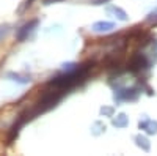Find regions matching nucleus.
<instances>
[{"label":"nucleus","mask_w":157,"mask_h":156,"mask_svg":"<svg viewBox=\"0 0 157 156\" xmlns=\"http://www.w3.org/2000/svg\"><path fill=\"white\" fill-rule=\"evenodd\" d=\"M112 125L115 126V128H126L127 125H129V118H127V115H124V114H120V115H113L112 117Z\"/></svg>","instance_id":"nucleus-8"},{"label":"nucleus","mask_w":157,"mask_h":156,"mask_svg":"<svg viewBox=\"0 0 157 156\" xmlns=\"http://www.w3.org/2000/svg\"><path fill=\"white\" fill-rule=\"evenodd\" d=\"M134 140H135V145H137L138 148H141L143 151H149V148H151V144H149L148 137L141 136V134H137V136L134 137Z\"/></svg>","instance_id":"nucleus-7"},{"label":"nucleus","mask_w":157,"mask_h":156,"mask_svg":"<svg viewBox=\"0 0 157 156\" xmlns=\"http://www.w3.org/2000/svg\"><path fill=\"white\" fill-rule=\"evenodd\" d=\"M58 2H63V0H43L44 5H52V3H58Z\"/></svg>","instance_id":"nucleus-14"},{"label":"nucleus","mask_w":157,"mask_h":156,"mask_svg":"<svg viewBox=\"0 0 157 156\" xmlns=\"http://www.w3.org/2000/svg\"><path fill=\"white\" fill-rule=\"evenodd\" d=\"M107 2H109V0H91V3H93V5H104Z\"/></svg>","instance_id":"nucleus-13"},{"label":"nucleus","mask_w":157,"mask_h":156,"mask_svg":"<svg viewBox=\"0 0 157 156\" xmlns=\"http://www.w3.org/2000/svg\"><path fill=\"white\" fill-rule=\"evenodd\" d=\"M107 11L110 13V14H113L118 21H127L129 19V16H127V13L123 10V8H120V6H115V5H112V6H109L107 8Z\"/></svg>","instance_id":"nucleus-6"},{"label":"nucleus","mask_w":157,"mask_h":156,"mask_svg":"<svg viewBox=\"0 0 157 156\" xmlns=\"http://www.w3.org/2000/svg\"><path fill=\"white\" fill-rule=\"evenodd\" d=\"M115 29V24L113 22H107V21H99V22H94L91 25V30L96 32V33H109Z\"/></svg>","instance_id":"nucleus-5"},{"label":"nucleus","mask_w":157,"mask_h":156,"mask_svg":"<svg viewBox=\"0 0 157 156\" xmlns=\"http://www.w3.org/2000/svg\"><path fill=\"white\" fill-rule=\"evenodd\" d=\"M10 25L8 24H5V25H0V41L3 40V38H6V35L10 33Z\"/></svg>","instance_id":"nucleus-11"},{"label":"nucleus","mask_w":157,"mask_h":156,"mask_svg":"<svg viewBox=\"0 0 157 156\" xmlns=\"http://www.w3.org/2000/svg\"><path fill=\"white\" fill-rule=\"evenodd\" d=\"M146 21H148L149 24H152V25H157V8L152 10L149 14L146 16Z\"/></svg>","instance_id":"nucleus-10"},{"label":"nucleus","mask_w":157,"mask_h":156,"mask_svg":"<svg viewBox=\"0 0 157 156\" xmlns=\"http://www.w3.org/2000/svg\"><path fill=\"white\" fill-rule=\"evenodd\" d=\"M38 27V19H33V21H30V22H27V24H24L22 27L17 30V41H25L27 38L35 32V29Z\"/></svg>","instance_id":"nucleus-3"},{"label":"nucleus","mask_w":157,"mask_h":156,"mask_svg":"<svg viewBox=\"0 0 157 156\" xmlns=\"http://www.w3.org/2000/svg\"><path fill=\"white\" fill-rule=\"evenodd\" d=\"M138 128L141 131H145L146 134H157V122L151 118H145L138 122Z\"/></svg>","instance_id":"nucleus-4"},{"label":"nucleus","mask_w":157,"mask_h":156,"mask_svg":"<svg viewBox=\"0 0 157 156\" xmlns=\"http://www.w3.org/2000/svg\"><path fill=\"white\" fill-rule=\"evenodd\" d=\"M151 66V60L145 52H135L127 63V70L132 73H141Z\"/></svg>","instance_id":"nucleus-1"},{"label":"nucleus","mask_w":157,"mask_h":156,"mask_svg":"<svg viewBox=\"0 0 157 156\" xmlns=\"http://www.w3.org/2000/svg\"><path fill=\"white\" fill-rule=\"evenodd\" d=\"M101 114L104 115V117H113V114H115V109L113 107H105V106H104L102 109H101Z\"/></svg>","instance_id":"nucleus-12"},{"label":"nucleus","mask_w":157,"mask_h":156,"mask_svg":"<svg viewBox=\"0 0 157 156\" xmlns=\"http://www.w3.org/2000/svg\"><path fill=\"white\" fill-rule=\"evenodd\" d=\"M140 95V90L137 87L132 88H118L115 90V101H135Z\"/></svg>","instance_id":"nucleus-2"},{"label":"nucleus","mask_w":157,"mask_h":156,"mask_svg":"<svg viewBox=\"0 0 157 156\" xmlns=\"http://www.w3.org/2000/svg\"><path fill=\"white\" fill-rule=\"evenodd\" d=\"M8 76L13 77V81H16V82H19V84H29V82H30V77H22V76H19V74H13V73H10Z\"/></svg>","instance_id":"nucleus-9"}]
</instances>
